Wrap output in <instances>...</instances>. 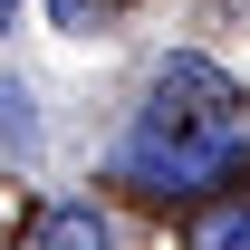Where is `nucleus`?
<instances>
[{
	"mask_svg": "<svg viewBox=\"0 0 250 250\" xmlns=\"http://www.w3.org/2000/svg\"><path fill=\"white\" fill-rule=\"evenodd\" d=\"M231 116H241V87L221 77L212 58H164L145 106H135V135H125V173L145 192H192L212 183L221 154H231Z\"/></svg>",
	"mask_w": 250,
	"mask_h": 250,
	"instance_id": "f257e3e1",
	"label": "nucleus"
},
{
	"mask_svg": "<svg viewBox=\"0 0 250 250\" xmlns=\"http://www.w3.org/2000/svg\"><path fill=\"white\" fill-rule=\"evenodd\" d=\"M29 250H116V231H106V212H96V202H58V212L39 221Z\"/></svg>",
	"mask_w": 250,
	"mask_h": 250,
	"instance_id": "f03ea898",
	"label": "nucleus"
},
{
	"mask_svg": "<svg viewBox=\"0 0 250 250\" xmlns=\"http://www.w3.org/2000/svg\"><path fill=\"white\" fill-rule=\"evenodd\" d=\"M0 135H10V154L39 145V116H29V87H20V77H0Z\"/></svg>",
	"mask_w": 250,
	"mask_h": 250,
	"instance_id": "7ed1b4c3",
	"label": "nucleus"
},
{
	"mask_svg": "<svg viewBox=\"0 0 250 250\" xmlns=\"http://www.w3.org/2000/svg\"><path fill=\"white\" fill-rule=\"evenodd\" d=\"M202 250H250V202H241V212H221L212 231H202Z\"/></svg>",
	"mask_w": 250,
	"mask_h": 250,
	"instance_id": "20e7f679",
	"label": "nucleus"
},
{
	"mask_svg": "<svg viewBox=\"0 0 250 250\" xmlns=\"http://www.w3.org/2000/svg\"><path fill=\"white\" fill-rule=\"evenodd\" d=\"M10 10H20V0H0V29H10Z\"/></svg>",
	"mask_w": 250,
	"mask_h": 250,
	"instance_id": "39448f33",
	"label": "nucleus"
}]
</instances>
